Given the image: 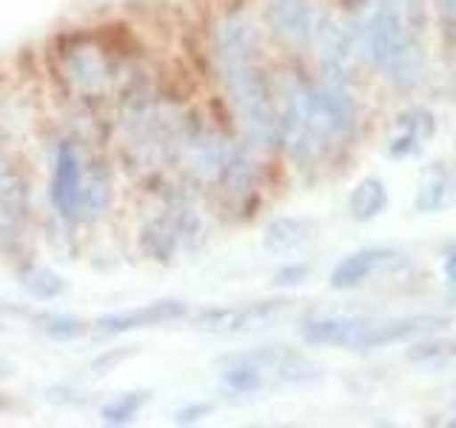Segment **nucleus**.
<instances>
[{
    "label": "nucleus",
    "instance_id": "1",
    "mask_svg": "<svg viewBox=\"0 0 456 428\" xmlns=\"http://www.w3.org/2000/svg\"><path fill=\"white\" fill-rule=\"evenodd\" d=\"M362 43L368 57L385 78L396 86H417L425 71L422 46L408 32V23L403 12L396 9L394 0H379L374 14L365 23Z\"/></svg>",
    "mask_w": 456,
    "mask_h": 428
},
{
    "label": "nucleus",
    "instance_id": "2",
    "mask_svg": "<svg viewBox=\"0 0 456 428\" xmlns=\"http://www.w3.org/2000/svg\"><path fill=\"white\" fill-rule=\"evenodd\" d=\"M223 78L228 86L234 106L240 111L242 123H246L248 135L263 143V146H274L280 140L277 135V103L274 92H271L268 78L254 57H237V61H223Z\"/></svg>",
    "mask_w": 456,
    "mask_h": 428
},
{
    "label": "nucleus",
    "instance_id": "3",
    "mask_svg": "<svg viewBox=\"0 0 456 428\" xmlns=\"http://www.w3.org/2000/svg\"><path fill=\"white\" fill-rule=\"evenodd\" d=\"M305 114L311 123V132L317 135L322 149L331 140L346 137L356 123V103L339 83H322V86H303Z\"/></svg>",
    "mask_w": 456,
    "mask_h": 428
},
{
    "label": "nucleus",
    "instance_id": "4",
    "mask_svg": "<svg viewBox=\"0 0 456 428\" xmlns=\"http://www.w3.org/2000/svg\"><path fill=\"white\" fill-rule=\"evenodd\" d=\"M289 309V300H254V303L237 306H214L194 314V328L206 334H248L274 325Z\"/></svg>",
    "mask_w": 456,
    "mask_h": 428
},
{
    "label": "nucleus",
    "instance_id": "5",
    "mask_svg": "<svg viewBox=\"0 0 456 428\" xmlns=\"http://www.w3.org/2000/svg\"><path fill=\"white\" fill-rule=\"evenodd\" d=\"M237 363L251 366L256 374L263 377V383H274V385H303L311 383L322 374V368L308 360L305 354H299L289 346H265V349H254V351H240V354H228Z\"/></svg>",
    "mask_w": 456,
    "mask_h": 428
},
{
    "label": "nucleus",
    "instance_id": "6",
    "mask_svg": "<svg viewBox=\"0 0 456 428\" xmlns=\"http://www.w3.org/2000/svg\"><path fill=\"white\" fill-rule=\"evenodd\" d=\"M311 40L317 43V52H320L322 69L328 75V83L346 86L351 71H354L356 46H360L356 35L346 23H339L337 18H320Z\"/></svg>",
    "mask_w": 456,
    "mask_h": 428
},
{
    "label": "nucleus",
    "instance_id": "7",
    "mask_svg": "<svg viewBox=\"0 0 456 428\" xmlns=\"http://www.w3.org/2000/svg\"><path fill=\"white\" fill-rule=\"evenodd\" d=\"M185 314H189V306H185L183 300H154V303L137 306V309L103 314V317L94 320V332L97 334H126V332H137V328H154V325L183 320Z\"/></svg>",
    "mask_w": 456,
    "mask_h": 428
},
{
    "label": "nucleus",
    "instance_id": "8",
    "mask_svg": "<svg viewBox=\"0 0 456 428\" xmlns=\"http://www.w3.org/2000/svg\"><path fill=\"white\" fill-rule=\"evenodd\" d=\"M445 325H448V317H439V314H413V317H396V320H370L362 337L356 340L354 351L385 349V346H394V342H405L411 337L434 334Z\"/></svg>",
    "mask_w": 456,
    "mask_h": 428
},
{
    "label": "nucleus",
    "instance_id": "9",
    "mask_svg": "<svg viewBox=\"0 0 456 428\" xmlns=\"http://www.w3.org/2000/svg\"><path fill=\"white\" fill-rule=\"evenodd\" d=\"M403 266H408V260L391 249L354 251L346 257V260H339L337 268L331 271V289L348 292V289H356V285H362L374 275H379V271H391V268H403Z\"/></svg>",
    "mask_w": 456,
    "mask_h": 428
},
{
    "label": "nucleus",
    "instance_id": "10",
    "mask_svg": "<svg viewBox=\"0 0 456 428\" xmlns=\"http://www.w3.org/2000/svg\"><path fill=\"white\" fill-rule=\"evenodd\" d=\"M370 325V317H356V314H322L311 317L299 325V337L308 346H337V349H356V340Z\"/></svg>",
    "mask_w": 456,
    "mask_h": 428
},
{
    "label": "nucleus",
    "instance_id": "11",
    "mask_svg": "<svg viewBox=\"0 0 456 428\" xmlns=\"http://www.w3.org/2000/svg\"><path fill=\"white\" fill-rule=\"evenodd\" d=\"M194 232V220L189 218H175V214H160V218L149 220L140 232V249L146 257L157 263H171L177 249Z\"/></svg>",
    "mask_w": 456,
    "mask_h": 428
},
{
    "label": "nucleus",
    "instance_id": "12",
    "mask_svg": "<svg viewBox=\"0 0 456 428\" xmlns=\"http://www.w3.org/2000/svg\"><path fill=\"white\" fill-rule=\"evenodd\" d=\"M80 180L83 163L80 154L71 143H63L54 157V175H52V203L57 214L66 220L77 218V200H80Z\"/></svg>",
    "mask_w": 456,
    "mask_h": 428
},
{
    "label": "nucleus",
    "instance_id": "13",
    "mask_svg": "<svg viewBox=\"0 0 456 428\" xmlns=\"http://www.w3.org/2000/svg\"><path fill=\"white\" fill-rule=\"evenodd\" d=\"M268 21L280 37L291 43H308L320 18L314 0H268Z\"/></svg>",
    "mask_w": 456,
    "mask_h": 428
},
{
    "label": "nucleus",
    "instance_id": "14",
    "mask_svg": "<svg viewBox=\"0 0 456 428\" xmlns=\"http://www.w3.org/2000/svg\"><path fill=\"white\" fill-rule=\"evenodd\" d=\"M232 146L217 132H197L185 140V163L200 177H217Z\"/></svg>",
    "mask_w": 456,
    "mask_h": 428
},
{
    "label": "nucleus",
    "instance_id": "15",
    "mask_svg": "<svg viewBox=\"0 0 456 428\" xmlns=\"http://www.w3.org/2000/svg\"><path fill=\"white\" fill-rule=\"evenodd\" d=\"M260 49V35L248 18L234 14V18H225L220 32H217V54L220 63L223 61H237V57H254Z\"/></svg>",
    "mask_w": 456,
    "mask_h": 428
},
{
    "label": "nucleus",
    "instance_id": "16",
    "mask_svg": "<svg viewBox=\"0 0 456 428\" xmlns=\"http://www.w3.org/2000/svg\"><path fill=\"white\" fill-rule=\"evenodd\" d=\"M111 206V180L103 169H83L80 180V200H77V218L94 220L106 214Z\"/></svg>",
    "mask_w": 456,
    "mask_h": 428
},
{
    "label": "nucleus",
    "instance_id": "17",
    "mask_svg": "<svg viewBox=\"0 0 456 428\" xmlns=\"http://www.w3.org/2000/svg\"><path fill=\"white\" fill-rule=\"evenodd\" d=\"M217 180H223V189L228 194H234V197H246L251 189H254V183H256V160H254V154L248 149H232L225 157V163L220 169V175Z\"/></svg>",
    "mask_w": 456,
    "mask_h": 428
},
{
    "label": "nucleus",
    "instance_id": "18",
    "mask_svg": "<svg viewBox=\"0 0 456 428\" xmlns=\"http://www.w3.org/2000/svg\"><path fill=\"white\" fill-rule=\"evenodd\" d=\"M311 237V223L303 218H277L265 226L263 246L271 254H291Z\"/></svg>",
    "mask_w": 456,
    "mask_h": 428
},
{
    "label": "nucleus",
    "instance_id": "19",
    "mask_svg": "<svg viewBox=\"0 0 456 428\" xmlns=\"http://www.w3.org/2000/svg\"><path fill=\"white\" fill-rule=\"evenodd\" d=\"M388 206V189L377 177H365L351 189L348 194V211L354 220H374Z\"/></svg>",
    "mask_w": 456,
    "mask_h": 428
},
{
    "label": "nucleus",
    "instance_id": "20",
    "mask_svg": "<svg viewBox=\"0 0 456 428\" xmlns=\"http://www.w3.org/2000/svg\"><path fill=\"white\" fill-rule=\"evenodd\" d=\"M453 197V177L448 175L445 166H431L422 175V183H419V192H417V211H439L451 203Z\"/></svg>",
    "mask_w": 456,
    "mask_h": 428
},
{
    "label": "nucleus",
    "instance_id": "21",
    "mask_svg": "<svg viewBox=\"0 0 456 428\" xmlns=\"http://www.w3.org/2000/svg\"><path fill=\"white\" fill-rule=\"evenodd\" d=\"M69 78L80 89H103L109 80V66L94 49H77L69 57Z\"/></svg>",
    "mask_w": 456,
    "mask_h": 428
},
{
    "label": "nucleus",
    "instance_id": "22",
    "mask_svg": "<svg viewBox=\"0 0 456 428\" xmlns=\"http://www.w3.org/2000/svg\"><path fill=\"white\" fill-rule=\"evenodd\" d=\"M20 289L32 300H57L69 292V280L63 275H57L54 268H28L20 275Z\"/></svg>",
    "mask_w": 456,
    "mask_h": 428
},
{
    "label": "nucleus",
    "instance_id": "23",
    "mask_svg": "<svg viewBox=\"0 0 456 428\" xmlns=\"http://www.w3.org/2000/svg\"><path fill=\"white\" fill-rule=\"evenodd\" d=\"M26 183L20 177V171L14 169L4 154H0V211L14 218V214H23L26 211Z\"/></svg>",
    "mask_w": 456,
    "mask_h": 428
},
{
    "label": "nucleus",
    "instance_id": "24",
    "mask_svg": "<svg viewBox=\"0 0 456 428\" xmlns=\"http://www.w3.org/2000/svg\"><path fill=\"white\" fill-rule=\"evenodd\" d=\"M149 399H151L149 391H126L120 397L109 399V403L100 408V420L106 425H128L137 420V414L146 408Z\"/></svg>",
    "mask_w": 456,
    "mask_h": 428
},
{
    "label": "nucleus",
    "instance_id": "25",
    "mask_svg": "<svg viewBox=\"0 0 456 428\" xmlns=\"http://www.w3.org/2000/svg\"><path fill=\"white\" fill-rule=\"evenodd\" d=\"M35 325L46 337L61 340V342L77 340V337H83L86 332H89V325H86L80 317H75V314H37Z\"/></svg>",
    "mask_w": 456,
    "mask_h": 428
},
{
    "label": "nucleus",
    "instance_id": "26",
    "mask_svg": "<svg viewBox=\"0 0 456 428\" xmlns=\"http://www.w3.org/2000/svg\"><path fill=\"white\" fill-rule=\"evenodd\" d=\"M456 351V342H448V340H425V342H417V346H411L405 351L408 360L413 363H431V360H439V357H448Z\"/></svg>",
    "mask_w": 456,
    "mask_h": 428
},
{
    "label": "nucleus",
    "instance_id": "27",
    "mask_svg": "<svg viewBox=\"0 0 456 428\" xmlns=\"http://www.w3.org/2000/svg\"><path fill=\"white\" fill-rule=\"evenodd\" d=\"M399 128H403V132H408V135H417L419 140H425V137L434 135L436 123H434V114L431 111L411 109V111L403 114V118H399Z\"/></svg>",
    "mask_w": 456,
    "mask_h": 428
},
{
    "label": "nucleus",
    "instance_id": "28",
    "mask_svg": "<svg viewBox=\"0 0 456 428\" xmlns=\"http://www.w3.org/2000/svg\"><path fill=\"white\" fill-rule=\"evenodd\" d=\"M132 354H137V346H128V349H109L106 354H100V357H97V360L92 363V368L97 371V374H109V371H114L123 360H128Z\"/></svg>",
    "mask_w": 456,
    "mask_h": 428
},
{
    "label": "nucleus",
    "instance_id": "29",
    "mask_svg": "<svg viewBox=\"0 0 456 428\" xmlns=\"http://www.w3.org/2000/svg\"><path fill=\"white\" fill-rule=\"evenodd\" d=\"M211 403H191V406H183L177 414H175V423L177 425H194L200 420H206L208 414H211Z\"/></svg>",
    "mask_w": 456,
    "mask_h": 428
},
{
    "label": "nucleus",
    "instance_id": "30",
    "mask_svg": "<svg viewBox=\"0 0 456 428\" xmlns=\"http://www.w3.org/2000/svg\"><path fill=\"white\" fill-rule=\"evenodd\" d=\"M305 277H308V266L305 263H291V266H285V268L277 271L274 283L277 285H299Z\"/></svg>",
    "mask_w": 456,
    "mask_h": 428
},
{
    "label": "nucleus",
    "instance_id": "31",
    "mask_svg": "<svg viewBox=\"0 0 456 428\" xmlns=\"http://www.w3.org/2000/svg\"><path fill=\"white\" fill-rule=\"evenodd\" d=\"M394 4H396L399 12H403L405 23H411V26L422 23V18H425V4H428V0H394Z\"/></svg>",
    "mask_w": 456,
    "mask_h": 428
},
{
    "label": "nucleus",
    "instance_id": "32",
    "mask_svg": "<svg viewBox=\"0 0 456 428\" xmlns=\"http://www.w3.org/2000/svg\"><path fill=\"white\" fill-rule=\"evenodd\" d=\"M419 149H422V140L417 135L403 132L391 143V157H408V154H417Z\"/></svg>",
    "mask_w": 456,
    "mask_h": 428
},
{
    "label": "nucleus",
    "instance_id": "33",
    "mask_svg": "<svg viewBox=\"0 0 456 428\" xmlns=\"http://www.w3.org/2000/svg\"><path fill=\"white\" fill-rule=\"evenodd\" d=\"M77 391H71V389H52L49 391V399H52V403H75V406H86V403H89V397H75Z\"/></svg>",
    "mask_w": 456,
    "mask_h": 428
},
{
    "label": "nucleus",
    "instance_id": "34",
    "mask_svg": "<svg viewBox=\"0 0 456 428\" xmlns=\"http://www.w3.org/2000/svg\"><path fill=\"white\" fill-rule=\"evenodd\" d=\"M442 271H445L448 285H453V289H456V249H451V251L445 254V263H442Z\"/></svg>",
    "mask_w": 456,
    "mask_h": 428
},
{
    "label": "nucleus",
    "instance_id": "35",
    "mask_svg": "<svg viewBox=\"0 0 456 428\" xmlns=\"http://www.w3.org/2000/svg\"><path fill=\"white\" fill-rule=\"evenodd\" d=\"M436 6L451 26H456V0H436Z\"/></svg>",
    "mask_w": 456,
    "mask_h": 428
},
{
    "label": "nucleus",
    "instance_id": "36",
    "mask_svg": "<svg viewBox=\"0 0 456 428\" xmlns=\"http://www.w3.org/2000/svg\"><path fill=\"white\" fill-rule=\"evenodd\" d=\"M12 371H14V366H12V363H6V360H0V380H4V377H9V374H12Z\"/></svg>",
    "mask_w": 456,
    "mask_h": 428
}]
</instances>
